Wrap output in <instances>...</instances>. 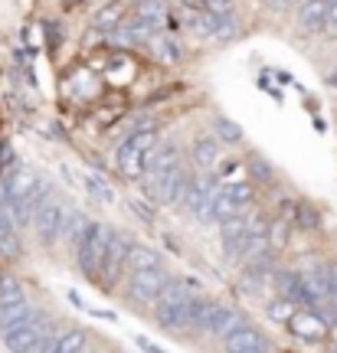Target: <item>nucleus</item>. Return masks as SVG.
I'll list each match as a JSON object with an SVG mask.
<instances>
[{"label": "nucleus", "mask_w": 337, "mask_h": 353, "mask_svg": "<svg viewBox=\"0 0 337 353\" xmlns=\"http://www.w3.org/2000/svg\"><path fill=\"white\" fill-rule=\"evenodd\" d=\"M115 232L105 223H92L86 232V239L75 245V262H79V272L92 281H99L102 265H105V255H108V245H112Z\"/></svg>", "instance_id": "obj_3"}, {"label": "nucleus", "mask_w": 337, "mask_h": 353, "mask_svg": "<svg viewBox=\"0 0 337 353\" xmlns=\"http://www.w3.org/2000/svg\"><path fill=\"white\" fill-rule=\"evenodd\" d=\"M193 164L200 167V170H220V157H223V141L220 138H210V134H203V138L193 141Z\"/></svg>", "instance_id": "obj_15"}, {"label": "nucleus", "mask_w": 337, "mask_h": 353, "mask_svg": "<svg viewBox=\"0 0 337 353\" xmlns=\"http://www.w3.org/2000/svg\"><path fill=\"white\" fill-rule=\"evenodd\" d=\"M144 52H148L151 59H157V63H167V65L184 63V52H180V46H177L174 37H171V33H164V30H157V33L148 39Z\"/></svg>", "instance_id": "obj_14"}, {"label": "nucleus", "mask_w": 337, "mask_h": 353, "mask_svg": "<svg viewBox=\"0 0 337 353\" xmlns=\"http://www.w3.org/2000/svg\"><path fill=\"white\" fill-rule=\"evenodd\" d=\"M131 210H135V213L141 216L144 223H151V219H154V216H151V210H148V206H144V203H141V200H131Z\"/></svg>", "instance_id": "obj_36"}, {"label": "nucleus", "mask_w": 337, "mask_h": 353, "mask_svg": "<svg viewBox=\"0 0 337 353\" xmlns=\"http://www.w3.org/2000/svg\"><path fill=\"white\" fill-rule=\"evenodd\" d=\"M56 334H50V321L46 317H30L26 324L13 327L3 334V347L7 353H50Z\"/></svg>", "instance_id": "obj_4"}, {"label": "nucleus", "mask_w": 337, "mask_h": 353, "mask_svg": "<svg viewBox=\"0 0 337 353\" xmlns=\"http://www.w3.org/2000/svg\"><path fill=\"white\" fill-rule=\"evenodd\" d=\"M82 347H86V334L79 327H69V330H63V334H56L50 353H79Z\"/></svg>", "instance_id": "obj_22"}, {"label": "nucleus", "mask_w": 337, "mask_h": 353, "mask_svg": "<svg viewBox=\"0 0 337 353\" xmlns=\"http://www.w3.org/2000/svg\"><path fill=\"white\" fill-rule=\"evenodd\" d=\"M180 7H184V13H203L206 10V0H180Z\"/></svg>", "instance_id": "obj_34"}, {"label": "nucleus", "mask_w": 337, "mask_h": 353, "mask_svg": "<svg viewBox=\"0 0 337 353\" xmlns=\"http://www.w3.org/2000/svg\"><path fill=\"white\" fill-rule=\"evenodd\" d=\"M295 3H301V0H265V7H272L275 13H285V10H291Z\"/></svg>", "instance_id": "obj_35"}, {"label": "nucleus", "mask_w": 337, "mask_h": 353, "mask_svg": "<svg viewBox=\"0 0 337 353\" xmlns=\"http://www.w3.org/2000/svg\"><path fill=\"white\" fill-rule=\"evenodd\" d=\"M0 154H3V144H0Z\"/></svg>", "instance_id": "obj_42"}, {"label": "nucleus", "mask_w": 337, "mask_h": 353, "mask_svg": "<svg viewBox=\"0 0 337 353\" xmlns=\"http://www.w3.org/2000/svg\"><path fill=\"white\" fill-rule=\"evenodd\" d=\"M137 347H141L144 353H167V350H161V347H154L148 337H137Z\"/></svg>", "instance_id": "obj_37"}, {"label": "nucleus", "mask_w": 337, "mask_h": 353, "mask_svg": "<svg viewBox=\"0 0 337 353\" xmlns=\"http://www.w3.org/2000/svg\"><path fill=\"white\" fill-rule=\"evenodd\" d=\"M239 213H246L242 210V203L229 193V190H220V196H216V223H223V219H233V216H239Z\"/></svg>", "instance_id": "obj_25"}, {"label": "nucleus", "mask_w": 337, "mask_h": 353, "mask_svg": "<svg viewBox=\"0 0 337 353\" xmlns=\"http://www.w3.org/2000/svg\"><path fill=\"white\" fill-rule=\"evenodd\" d=\"M327 17H331V0H301L298 3V26L308 37H325Z\"/></svg>", "instance_id": "obj_10"}, {"label": "nucleus", "mask_w": 337, "mask_h": 353, "mask_svg": "<svg viewBox=\"0 0 337 353\" xmlns=\"http://www.w3.org/2000/svg\"><path fill=\"white\" fill-rule=\"evenodd\" d=\"M135 3H144V0H135Z\"/></svg>", "instance_id": "obj_41"}, {"label": "nucleus", "mask_w": 337, "mask_h": 353, "mask_svg": "<svg viewBox=\"0 0 337 353\" xmlns=\"http://www.w3.org/2000/svg\"><path fill=\"white\" fill-rule=\"evenodd\" d=\"M39 187V176L33 170H26V167H13L7 180H3V193H0V203L3 200H23L30 196L33 190Z\"/></svg>", "instance_id": "obj_13"}, {"label": "nucleus", "mask_w": 337, "mask_h": 353, "mask_svg": "<svg viewBox=\"0 0 337 353\" xmlns=\"http://www.w3.org/2000/svg\"><path fill=\"white\" fill-rule=\"evenodd\" d=\"M210 37L220 39V43H229V39H236V37H239V20H236V17H213Z\"/></svg>", "instance_id": "obj_27"}, {"label": "nucleus", "mask_w": 337, "mask_h": 353, "mask_svg": "<svg viewBox=\"0 0 337 353\" xmlns=\"http://www.w3.org/2000/svg\"><path fill=\"white\" fill-rule=\"evenodd\" d=\"M295 226L301 229H321V213L308 200H295Z\"/></svg>", "instance_id": "obj_26"}, {"label": "nucleus", "mask_w": 337, "mask_h": 353, "mask_svg": "<svg viewBox=\"0 0 337 353\" xmlns=\"http://www.w3.org/2000/svg\"><path fill=\"white\" fill-rule=\"evenodd\" d=\"M242 324H246V317L239 314V311H233V314L226 317V324L220 327V334H216V337H223V341H226V337H229V334H236V330L242 327Z\"/></svg>", "instance_id": "obj_32"}, {"label": "nucleus", "mask_w": 337, "mask_h": 353, "mask_svg": "<svg viewBox=\"0 0 337 353\" xmlns=\"http://www.w3.org/2000/svg\"><path fill=\"white\" fill-rule=\"evenodd\" d=\"M79 353H92V350H88V343H86V347H82V350H79Z\"/></svg>", "instance_id": "obj_40"}, {"label": "nucleus", "mask_w": 337, "mask_h": 353, "mask_svg": "<svg viewBox=\"0 0 337 353\" xmlns=\"http://www.w3.org/2000/svg\"><path fill=\"white\" fill-rule=\"evenodd\" d=\"M0 281H3V275H0Z\"/></svg>", "instance_id": "obj_43"}, {"label": "nucleus", "mask_w": 337, "mask_h": 353, "mask_svg": "<svg viewBox=\"0 0 337 353\" xmlns=\"http://www.w3.org/2000/svg\"><path fill=\"white\" fill-rule=\"evenodd\" d=\"M246 174H249V180L256 187H269L275 180V167L269 157H262L259 151H252L249 157H246Z\"/></svg>", "instance_id": "obj_18"}, {"label": "nucleus", "mask_w": 337, "mask_h": 353, "mask_svg": "<svg viewBox=\"0 0 337 353\" xmlns=\"http://www.w3.org/2000/svg\"><path fill=\"white\" fill-rule=\"evenodd\" d=\"M128 20V7L125 0H112V3H105V7H99L95 10V17H92V23H95V30H105V33H112V30H118V26Z\"/></svg>", "instance_id": "obj_16"}, {"label": "nucleus", "mask_w": 337, "mask_h": 353, "mask_svg": "<svg viewBox=\"0 0 337 353\" xmlns=\"http://www.w3.org/2000/svg\"><path fill=\"white\" fill-rule=\"evenodd\" d=\"M206 13L210 17H236V3L233 0H206Z\"/></svg>", "instance_id": "obj_31"}, {"label": "nucleus", "mask_w": 337, "mask_h": 353, "mask_svg": "<svg viewBox=\"0 0 337 353\" xmlns=\"http://www.w3.org/2000/svg\"><path fill=\"white\" fill-rule=\"evenodd\" d=\"M291 226H295V223H291V219H285V216H278V219H272V223H269V232H265V236H269V245H272V252H282V249L288 245Z\"/></svg>", "instance_id": "obj_23"}, {"label": "nucleus", "mask_w": 337, "mask_h": 353, "mask_svg": "<svg viewBox=\"0 0 337 353\" xmlns=\"http://www.w3.org/2000/svg\"><path fill=\"white\" fill-rule=\"evenodd\" d=\"M88 226H92V223H88L86 216L82 213H73L69 216V223H66V232H63V242L66 245H79V242L86 239V232H88Z\"/></svg>", "instance_id": "obj_24"}, {"label": "nucleus", "mask_w": 337, "mask_h": 353, "mask_svg": "<svg viewBox=\"0 0 337 353\" xmlns=\"http://www.w3.org/2000/svg\"><path fill=\"white\" fill-rule=\"evenodd\" d=\"M157 148V131L148 128V131H131L128 138L118 141L115 148V170L125 176V180H141L148 174L151 154Z\"/></svg>", "instance_id": "obj_1"}, {"label": "nucleus", "mask_w": 337, "mask_h": 353, "mask_svg": "<svg viewBox=\"0 0 337 353\" xmlns=\"http://www.w3.org/2000/svg\"><path fill=\"white\" fill-rule=\"evenodd\" d=\"M144 268H161V255L148 249V245H135L131 242V252H128V272H144Z\"/></svg>", "instance_id": "obj_21"}, {"label": "nucleus", "mask_w": 337, "mask_h": 353, "mask_svg": "<svg viewBox=\"0 0 337 353\" xmlns=\"http://www.w3.org/2000/svg\"><path fill=\"white\" fill-rule=\"evenodd\" d=\"M86 187L92 190V196H99L102 203H112V200H115V193H112L108 187H105V183H102V180H99L95 174H88V176H86Z\"/></svg>", "instance_id": "obj_30"}, {"label": "nucleus", "mask_w": 337, "mask_h": 353, "mask_svg": "<svg viewBox=\"0 0 337 353\" xmlns=\"http://www.w3.org/2000/svg\"><path fill=\"white\" fill-rule=\"evenodd\" d=\"M167 268H144V272H131L128 278V301L131 304H141V307H154L161 291L167 288Z\"/></svg>", "instance_id": "obj_6"}, {"label": "nucleus", "mask_w": 337, "mask_h": 353, "mask_svg": "<svg viewBox=\"0 0 337 353\" xmlns=\"http://www.w3.org/2000/svg\"><path fill=\"white\" fill-rule=\"evenodd\" d=\"M272 288L278 298H288V301L301 304V307H311V298H308V288H305V278L301 272H291V268H278L272 275Z\"/></svg>", "instance_id": "obj_11"}, {"label": "nucleus", "mask_w": 337, "mask_h": 353, "mask_svg": "<svg viewBox=\"0 0 337 353\" xmlns=\"http://www.w3.org/2000/svg\"><path fill=\"white\" fill-rule=\"evenodd\" d=\"M69 216H73V210L66 206L56 193H52L50 200L43 203L37 210V219H33V226H37V236L43 245H56V242L63 239L66 232V223H69Z\"/></svg>", "instance_id": "obj_5"}, {"label": "nucleus", "mask_w": 337, "mask_h": 353, "mask_svg": "<svg viewBox=\"0 0 337 353\" xmlns=\"http://www.w3.org/2000/svg\"><path fill=\"white\" fill-rule=\"evenodd\" d=\"M30 317H33V311H30V304H26V301L0 304V337H3V334H10L13 327L26 324Z\"/></svg>", "instance_id": "obj_17"}, {"label": "nucleus", "mask_w": 337, "mask_h": 353, "mask_svg": "<svg viewBox=\"0 0 337 353\" xmlns=\"http://www.w3.org/2000/svg\"><path fill=\"white\" fill-rule=\"evenodd\" d=\"M213 134L223 141L226 148H239V144L246 141V131H242L233 118H226V114H213Z\"/></svg>", "instance_id": "obj_19"}, {"label": "nucleus", "mask_w": 337, "mask_h": 353, "mask_svg": "<svg viewBox=\"0 0 337 353\" xmlns=\"http://www.w3.org/2000/svg\"><path fill=\"white\" fill-rule=\"evenodd\" d=\"M193 294H197V285H193V281H187V278H171V281H167V288L161 291L157 304H154V324L161 327L164 321L174 314L180 304H187Z\"/></svg>", "instance_id": "obj_8"}, {"label": "nucleus", "mask_w": 337, "mask_h": 353, "mask_svg": "<svg viewBox=\"0 0 337 353\" xmlns=\"http://www.w3.org/2000/svg\"><path fill=\"white\" fill-rule=\"evenodd\" d=\"M327 85H331V88H337V63L331 65V69H327Z\"/></svg>", "instance_id": "obj_38"}, {"label": "nucleus", "mask_w": 337, "mask_h": 353, "mask_svg": "<svg viewBox=\"0 0 337 353\" xmlns=\"http://www.w3.org/2000/svg\"><path fill=\"white\" fill-rule=\"evenodd\" d=\"M272 343L265 341V334L252 324H242L236 334L226 337V353H269Z\"/></svg>", "instance_id": "obj_12"}, {"label": "nucleus", "mask_w": 337, "mask_h": 353, "mask_svg": "<svg viewBox=\"0 0 337 353\" xmlns=\"http://www.w3.org/2000/svg\"><path fill=\"white\" fill-rule=\"evenodd\" d=\"M288 330L305 343H321L331 337V317L314 311V307H298L288 321Z\"/></svg>", "instance_id": "obj_7"}, {"label": "nucleus", "mask_w": 337, "mask_h": 353, "mask_svg": "<svg viewBox=\"0 0 337 353\" xmlns=\"http://www.w3.org/2000/svg\"><path fill=\"white\" fill-rule=\"evenodd\" d=\"M17 301H26L20 281L17 278H3L0 281V304H17Z\"/></svg>", "instance_id": "obj_29"}, {"label": "nucleus", "mask_w": 337, "mask_h": 353, "mask_svg": "<svg viewBox=\"0 0 337 353\" xmlns=\"http://www.w3.org/2000/svg\"><path fill=\"white\" fill-rule=\"evenodd\" d=\"M128 252H131V239L115 232L112 245H108V255H105V265H102V275H99V285L105 291L115 288L122 281V275L128 272Z\"/></svg>", "instance_id": "obj_9"}, {"label": "nucleus", "mask_w": 337, "mask_h": 353, "mask_svg": "<svg viewBox=\"0 0 337 353\" xmlns=\"http://www.w3.org/2000/svg\"><path fill=\"white\" fill-rule=\"evenodd\" d=\"M295 311H298V307H295V301H288V298H278V294H275L272 301H269V317L282 321V324H288Z\"/></svg>", "instance_id": "obj_28"}, {"label": "nucleus", "mask_w": 337, "mask_h": 353, "mask_svg": "<svg viewBox=\"0 0 337 353\" xmlns=\"http://www.w3.org/2000/svg\"><path fill=\"white\" fill-rule=\"evenodd\" d=\"M327 39H337V0H331V17H327Z\"/></svg>", "instance_id": "obj_33"}, {"label": "nucleus", "mask_w": 337, "mask_h": 353, "mask_svg": "<svg viewBox=\"0 0 337 353\" xmlns=\"http://www.w3.org/2000/svg\"><path fill=\"white\" fill-rule=\"evenodd\" d=\"M187 183H190V174L184 164L177 167H167V170H148L141 176V190L144 196L161 206H171V203H180L184 193H187Z\"/></svg>", "instance_id": "obj_2"}, {"label": "nucleus", "mask_w": 337, "mask_h": 353, "mask_svg": "<svg viewBox=\"0 0 337 353\" xmlns=\"http://www.w3.org/2000/svg\"><path fill=\"white\" fill-rule=\"evenodd\" d=\"M135 13L144 20V23H151L154 30H164V26L171 23V13H167V7H164L161 0H144V3H137Z\"/></svg>", "instance_id": "obj_20"}, {"label": "nucleus", "mask_w": 337, "mask_h": 353, "mask_svg": "<svg viewBox=\"0 0 337 353\" xmlns=\"http://www.w3.org/2000/svg\"><path fill=\"white\" fill-rule=\"evenodd\" d=\"M325 353H337V347H327V350Z\"/></svg>", "instance_id": "obj_39"}]
</instances>
